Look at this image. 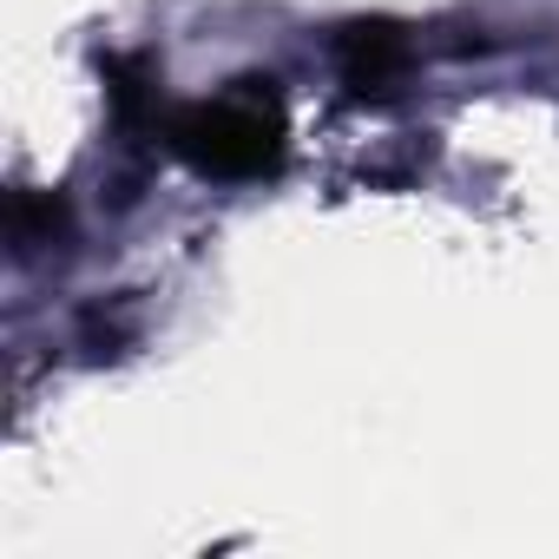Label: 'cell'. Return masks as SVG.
I'll return each instance as SVG.
<instances>
[{
    "label": "cell",
    "mask_w": 559,
    "mask_h": 559,
    "mask_svg": "<svg viewBox=\"0 0 559 559\" xmlns=\"http://www.w3.org/2000/svg\"><path fill=\"white\" fill-rule=\"evenodd\" d=\"M165 152L211 185L276 178L290 152V119L276 99V80H230L217 99L178 106L165 119Z\"/></svg>",
    "instance_id": "cell-1"
},
{
    "label": "cell",
    "mask_w": 559,
    "mask_h": 559,
    "mask_svg": "<svg viewBox=\"0 0 559 559\" xmlns=\"http://www.w3.org/2000/svg\"><path fill=\"white\" fill-rule=\"evenodd\" d=\"M408 60H415V47H408V27H395V21H349V27H336V73H343V86L356 99L395 93Z\"/></svg>",
    "instance_id": "cell-2"
},
{
    "label": "cell",
    "mask_w": 559,
    "mask_h": 559,
    "mask_svg": "<svg viewBox=\"0 0 559 559\" xmlns=\"http://www.w3.org/2000/svg\"><path fill=\"white\" fill-rule=\"evenodd\" d=\"M106 80H112V106H119V119H126V126L158 119V80H152V67H145V60H112V67H106Z\"/></svg>",
    "instance_id": "cell-3"
},
{
    "label": "cell",
    "mask_w": 559,
    "mask_h": 559,
    "mask_svg": "<svg viewBox=\"0 0 559 559\" xmlns=\"http://www.w3.org/2000/svg\"><path fill=\"white\" fill-rule=\"evenodd\" d=\"M53 230H60V198H47V191H14V243H21V250H40Z\"/></svg>",
    "instance_id": "cell-4"
}]
</instances>
